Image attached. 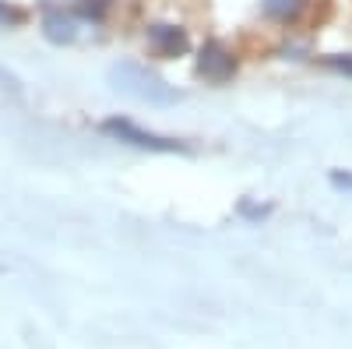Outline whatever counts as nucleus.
Wrapping results in <instances>:
<instances>
[{"mask_svg":"<svg viewBox=\"0 0 352 349\" xmlns=\"http://www.w3.org/2000/svg\"><path fill=\"white\" fill-rule=\"evenodd\" d=\"M109 8H113V0H78L74 4V14L78 18H85V21H106V14H109Z\"/></svg>","mask_w":352,"mask_h":349,"instance_id":"nucleus-7","label":"nucleus"},{"mask_svg":"<svg viewBox=\"0 0 352 349\" xmlns=\"http://www.w3.org/2000/svg\"><path fill=\"white\" fill-rule=\"evenodd\" d=\"M310 8V0H261V11L275 25H296Z\"/></svg>","mask_w":352,"mask_h":349,"instance_id":"nucleus-6","label":"nucleus"},{"mask_svg":"<svg viewBox=\"0 0 352 349\" xmlns=\"http://www.w3.org/2000/svg\"><path fill=\"white\" fill-rule=\"evenodd\" d=\"M331 184L345 194H352V173L349 169H331Z\"/></svg>","mask_w":352,"mask_h":349,"instance_id":"nucleus-10","label":"nucleus"},{"mask_svg":"<svg viewBox=\"0 0 352 349\" xmlns=\"http://www.w3.org/2000/svg\"><path fill=\"white\" fill-rule=\"evenodd\" d=\"M39 28H43V39L53 43V46H71L78 43V32H81V18L74 11H64V8H46L43 18H39Z\"/></svg>","mask_w":352,"mask_h":349,"instance_id":"nucleus-5","label":"nucleus"},{"mask_svg":"<svg viewBox=\"0 0 352 349\" xmlns=\"http://www.w3.org/2000/svg\"><path fill=\"white\" fill-rule=\"evenodd\" d=\"M0 89H8V92H14V96H18V92H21V81H18L11 71L0 67Z\"/></svg>","mask_w":352,"mask_h":349,"instance_id":"nucleus-11","label":"nucleus"},{"mask_svg":"<svg viewBox=\"0 0 352 349\" xmlns=\"http://www.w3.org/2000/svg\"><path fill=\"white\" fill-rule=\"evenodd\" d=\"M109 85L120 96H131V99L148 103V106H173V103L184 99L159 71H152L141 61H116L109 67Z\"/></svg>","mask_w":352,"mask_h":349,"instance_id":"nucleus-1","label":"nucleus"},{"mask_svg":"<svg viewBox=\"0 0 352 349\" xmlns=\"http://www.w3.org/2000/svg\"><path fill=\"white\" fill-rule=\"evenodd\" d=\"M0 25H8V28L25 25V11H21V8H14L11 0H0Z\"/></svg>","mask_w":352,"mask_h":349,"instance_id":"nucleus-9","label":"nucleus"},{"mask_svg":"<svg viewBox=\"0 0 352 349\" xmlns=\"http://www.w3.org/2000/svg\"><path fill=\"white\" fill-rule=\"evenodd\" d=\"M144 43H148V50L159 56V61H176V56L190 53L187 28L176 25V21H152L148 28H144Z\"/></svg>","mask_w":352,"mask_h":349,"instance_id":"nucleus-4","label":"nucleus"},{"mask_svg":"<svg viewBox=\"0 0 352 349\" xmlns=\"http://www.w3.org/2000/svg\"><path fill=\"white\" fill-rule=\"evenodd\" d=\"M99 131L120 145H131V149L141 152H159V156H187L190 149L180 138H169V134H155V131H144L141 124L127 120V116H106L99 124Z\"/></svg>","mask_w":352,"mask_h":349,"instance_id":"nucleus-2","label":"nucleus"},{"mask_svg":"<svg viewBox=\"0 0 352 349\" xmlns=\"http://www.w3.org/2000/svg\"><path fill=\"white\" fill-rule=\"evenodd\" d=\"M320 64L342 78H352V53H328V56H320Z\"/></svg>","mask_w":352,"mask_h":349,"instance_id":"nucleus-8","label":"nucleus"},{"mask_svg":"<svg viewBox=\"0 0 352 349\" xmlns=\"http://www.w3.org/2000/svg\"><path fill=\"white\" fill-rule=\"evenodd\" d=\"M236 53H232L222 39H204L201 50H197V61H194V71L201 81H208V85H226L236 78Z\"/></svg>","mask_w":352,"mask_h":349,"instance_id":"nucleus-3","label":"nucleus"}]
</instances>
